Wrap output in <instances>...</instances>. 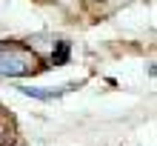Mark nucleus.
I'll return each mask as SVG.
<instances>
[{
	"mask_svg": "<svg viewBox=\"0 0 157 146\" xmlns=\"http://www.w3.org/2000/svg\"><path fill=\"white\" fill-rule=\"evenodd\" d=\"M17 89H20V95H29V97H37V100H54V97L66 95L69 89H75V86H63V89H34V86H17Z\"/></svg>",
	"mask_w": 157,
	"mask_h": 146,
	"instance_id": "f03ea898",
	"label": "nucleus"
},
{
	"mask_svg": "<svg viewBox=\"0 0 157 146\" xmlns=\"http://www.w3.org/2000/svg\"><path fill=\"white\" fill-rule=\"evenodd\" d=\"M40 69L37 54L20 46H3L0 49V75L3 77H23Z\"/></svg>",
	"mask_w": 157,
	"mask_h": 146,
	"instance_id": "f257e3e1",
	"label": "nucleus"
},
{
	"mask_svg": "<svg viewBox=\"0 0 157 146\" xmlns=\"http://www.w3.org/2000/svg\"><path fill=\"white\" fill-rule=\"evenodd\" d=\"M66 60H69V43H57V52L52 54V66H60Z\"/></svg>",
	"mask_w": 157,
	"mask_h": 146,
	"instance_id": "7ed1b4c3",
	"label": "nucleus"
}]
</instances>
